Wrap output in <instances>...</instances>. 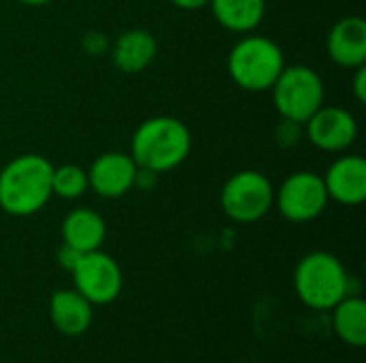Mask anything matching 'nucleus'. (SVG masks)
<instances>
[{
  "mask_svg": "<svg viewBox=\"0 0 366 363\" xmlns=\"http://www.w3.org/2000/svg\"><path fill=\"white\" fill-rule=\"evenodd\" d=\"M328 193L322 175L313 171H296L287 175L279 190H274V205L290 223H311L328 205Z\"/></svg>",
  "mask_w": 366,
  "mask_h": 363,
  "instance_id": "obj_7",
  "label": "nucleus"
},
{
  "mask_svg": "<svg viewBox=\"0 0 366 363\" xmlns=\"http://www.w3.org/2000/svg\"><path fill=\"white\" fill-rule=\"evenodd\" d=\"M86 173H88V188H92L99 197L118 199L124 197L135 186L137 165L131 158V154L105 152L92 160Z\"/></svg>",
  "mask_w": 366,
  "mask_h": 363,
  "instance_id": "obj_10",
  "label": "nucleus"
},
{
  "mask_svg": "<svg viewBox=\"0 0 366 363\" xmlns=\"http://www.w3.org/2000/svg\"><path fill=\"white\" fill-rule=\"evenodd\" d=\"M54 165L41 154H21L0 169V210L11 216H32L54 197Z\"/></svg>",
  "mask_w": 366,
  "mask_h": 363,
  "instance_id": "obj_1",
  "label": "nucleus"
},
{
  "mask_svg": "<svg viewBox=\"0 0 366 363\" xmlns=\"http://www.w3.org/2000/svg\"><path fill=\"white\" fill-rule=\"evenodd\" d=\"M309 141L324 152H343L358 137V122L345 107H320L307 122Z\"/></svg>",
  "mask_w": 366,
  "mask_h": 363,
  "instance_id": "obj_9",
  "label": "nucleus"
},
{
  "mask_svg": "<svg viewBox=\"0 0 366 363\" xmlns=\"http://www.w3.org/2000/svg\"><path fill=\"white\" fill-rule=\"evenodd\" d=\"M208 4L223 28L240 34L255 30L266 15V0H210Z\"/></svg>",
  "mask_w": 366,
  "mask_h": 363,
  "instance_id": "obj_16",
  "label": "nucleus"
},
{
  "mask_svg": "<svg viewBox=\"0 0 366 363\" xmlns=\"http://www.w3.org/2000/svg\"><path fill=\"white\" fill-rule=\"evenodd\" d=\"M75 291L81 293L92 306H107L118 300L122 291V270L107 252H84L71 270Z\"/></svg>",
  "mask_w": 366,
  "mask_h": 363,
  "instance_id": "obj_8",
  "label": "nucleus"
},
{
  "mask_svg": "<svg viewBox=\"0 0 366 363\" xmlns=\"http://www.w3.org/2000/svg\"><path fill=\"white\" fill-rule=\"evenodd\" d=\"M328 56L343 68H358L366 62V21L358 15L339 19L328 32Z\"/></svg>",
  "mask_w": 366,
  "mask_h": 363,
  "instance_id": "obj_12",
  "label": "nucleus"
},
{
  "mask_svg": "<svg viewBox=\"0 0 366 363\" xmlns=\"http://www.w3.org/2000/svg\"><path fill=\"white\" fill-rule=\"evenodd\" d=\"M92 304L75 289L54 291L49 297V321L62 336H81L92 325Z\"/></svg>",
  "mask_w": 366,
  "mask_h": 363,
  "instance_id": "obj_13",
  "label": "nucleus"
},
{
  "mask_svg": "<svg viewBox=\"0 0 366 363\" xmlns=\"http://www.w3.org/2000/svg\"><path fill=\"white\" fill-rule=\"evenodd\" d=\"M274 205V186L255 169L234 173L221 188V208L234 223L251 225L264 218Z\"/></svg>",
  "mask_w": 366,
  "mask_h": 363,
  "instance_id": "obj_6",
  "label": "nucleus"
},
{
  "mask_svg": "<svg viewBox=\"0 0 366 363\" xmlns=\"http://www.w3.org/2000/svg\"><path fill=\"white\" fill-rule=\"evenodd\" d=\"M79 259H81V252L75 250V248H71V246H66L64 242H62V246H60L58 252H56V261H58L60 267H64L66 272H71V270L77 265Z\"/></svg>",
  "mask_w": 366,
  "mask_h": 363,
  "instance_id": "obj_20",
  "label": "nucleus"
},
{
  "mask_svg": "<svg viewBox=\"0 0 366 363\" xmlns=\"http://www.w3.org/2000/svg\"><path fill=\"white\" fill-rule=\"evenodd\" d=\"M174 6H178V9H184V11H195V9H204V6H208V2L210 0H169Z\"/></svg>",
  "mask_w": 366,
  "mask_h": 363,
  "instance_id": "obj_22",
  "label": "nucleus"
},
{
  "mask_svg": "<svg viewBox=\"0 0 366 363\" xmlns=\"http://www.w3.org/2000/svg\"><path fill=\"white\" fill-rule=\"evenodd\" d=\"M191 131L172 116L144 120L131 139V158L139 169L165 173L182 165L191 152Z\"/></svg>",
  "mask_w": 366,
  "mask_h": 363,
  "instance_id": "obj_2",
  "label": "nucleus"
},
{
  "mask_svg": "<svg viewBox=\"0 0 366 363\" xmlns=\"http://www.w3.org/2000/svg\"><path fill=\"white\" fill-rule=\"evenodd\" d=\"M354 96L358 103L366 101V66H358L354 68Z\"/></svg>",
  "mask_w": 366,
  "mask_h": 363,
  "instance_id": "obj_21",
  "label": "nucleus"
},
{
  "mask_svg": "<svg viewBox=\"0 0 366 363\" xmlns=\"http://www.w3.org/2000/svg\"><path fill=\"white\" fill-rule=\"evenodd\" d=\"M328 199L341 205H360L366 199V160L350 154L337 158L322 175Z\"/></svg>",
  "mask_w": 366,
  "mask_h": 363,
  "instance_id": "obj_11",
  "label": "nucleus"
},
{
  "mask_svg": "<svg viewBox=\"0 0 366 363\" xmlns=\"http://www.w3.org/2000/svg\"><path fill=\"white\" fill-rule=\"evenodd\" d=\"M157 56V39L142 28L122 32L112 45V60L120 73L135 75L146 71Z\"/></svg>",
  "mask_w": 366,
  "mask_h": 363,
  "instance_id": "obj_14",
  "label": "nucleus"
},
{
  "mask_svg": "<svg viewBox=\"0 0 366 363\" xmlns=\"http://www.w3.org/2000/svg\"><path fill=\"white\" fill-rule=\"evenodd\" d=\"M51 190L62 199H77L88 190V173L77 165L54 167Z\"/></svg>",
  "mask_w": 366,
  "mask_h": 363,
  "instance_id": "obj_18",
  "label": "nucleus"
},
{
  "mask_svg": "<svg viewBox=\"0 0 366 363\" xmlns=\"http://www.w3.org/2000/svg\"><path fill=\"white\" fill-rule=\"evenodd\" d=\"M17 2L28 4V6H43V4H47V2H51V0H17Z\"/></svg>",
  "mask_w": 366,
  "mask_h": 363,
  "instance_id": "obj_23",
  "label": "nucleus"
},
{
  "mask_svg": "<svg viewBox=\"0 0 366 363\" xmlns=\"http://www.w3.org/2000/svg\"><path fill=\"white\" fill-rule=\"evenodd\" d=\"M270 92L281 118L296 124H305L324 105L326 96L322 77L307 64H285Z\"/></svg>",
  "mask_w": 366,
  "mask_h": 363,
  "instance_id": "obj_5",
  "label": "nucleus"
},
{
  "mask_svg": "<svg viewBox=\"0 0 366 363\" xmlns=\"http://www.w3.org/2000/svg\"><path fill=\"white\" fill-rule=\"evenodd\" d=\"M84 49L90 56H103L109 49V43H107L105 34H101V32H88L84 36Z\"/></svg>",
  "mask_w": 366,
  "mask_h": 363,
  "instance_id": "obj_19",
  "label": "nucleus"
},
{
  "mask_svg": "<svg viewBox=\"0 0 366 363\" xmlns=\"http://www.w3.org/2000/svg\"><path fill=\"white\" fill-rule=\"evenodd\" d=\"M294 289L305 306L313 310H332L350 295V276L332 252L315 250L300 259L294 272Z\"/></svg>",
  "mask_w": 366,
  "mask_h": 363,
  "instance_id": "obj_3",
  "label": "nucleus"
},
{
  "mask_svg": "<svg viewBox=\"0 0 366 363\" xmlns=\"http://www.w3.org/2000/svg\"><path fill=\"white\" fill-rule=\"evenodd\" d=\"M283 68V49L268 36L249 34L240 39L227 56L229 77L247 92L270 90Z\"/></svg>",
  "mask_w": 366,
  "mask_h": 363,
  "instance_id": "obj_4",
  "label": "nucleus"
},
{
  "mask_svg": "<svg viewBox=\"0 0 366 363\" xmlns=\"http://www.w3.org/2000/svg\"><path fill=\"white\" fill-rule=\"evenodd\" d=\"M105 235H107L105 220L94 210L75 208L62 220V242L79 250L81 255L99 250L105 242Z\"/></svg>",
  "mask_w": 366,
  "mask_h": 363,
  "instance_id": "obj_15",
  "label": "nucleus"
},
{
  "mask_svg": "<svg viewBox=\"0 0 366 363\" xmlns=\"http://www.w3.org/2000/svg\"><path fill=\"white\" fill-rule=\"evenodd\" d=\"M335 329L337 336L350 347L366 344V302L356 295H345L335 308Z\"/></svg>",
  "mask_w": 366,
  "mask_h": 363,
  "instance_id": "obj_17",
  "label": "nucleus"
}]
</instances>
